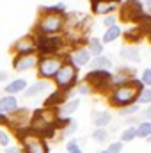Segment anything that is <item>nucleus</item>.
Wrapping results in <instances>:
<instances>
[{
  "instance_id": "42",
  "label": "nucleus",
  "mask_w": 151,
  "mask_h": 153,
  "mask_svg": "<svg viewBox=\"0 0 151 153\" xmlns=\"http://www.w3.org/2000/svg\"><path fill=\"white\" fill-rule=\"evenodd\" d=\"M7 119H9V116H2L0 114V126H7Z\"/></svg>"
},
{
  "instance_id": "36",
  "label": "nucleus",
  "mask_w": 151,
  "mask_h": 153,
  "mask_svg": "<svg viewBox=\"0 0 151 153\" xmlns=\"http://www.w3.org/2000/svg\"><path fill=\"white\" fill-rule=\"evenodd\" d=\"M117 22H119L117 14H109V16H103V18H101V23H103V27H105V29L117 25Z\"/></svg>"
},
{
  "instance_id": "31",
  "label": "nucleus",
  "mask_w": 151,
  "mask_h": 153,
  "mask_svg": "<svg viewBox=\"0 0 151 153\" xmlns=\"http://www.w3.org/2000/svg\"><path fill=\"white\" fill-rule=\"evenodd\" d=\"M141 105L139 103H133V105H128V107H123V109H119L117 112H119V116H123V117H133L135 114H139L141 112Z\"/></svg>"
},
{
  "instance_id": "20",
  "label": "nucleus",
  "mask_w": 151,
  "mask_h": 153,
  "mask_svg": "<svg viewBox=\"0 0 151 153\" xmlns=\"http://www.w3.org/2000/svg\"><path fill=\"white\" fill-rule=\"evenodd\" d=\"M119 55L126 62H141V50L135 45H124L119 50Z\"/></svg>"
},
{
  "instance_id": "1",
  "label": "nucleus",
  "mask_w": 151,
  "mask_h": 153,
  "mask_svg": "<svg viewBox=\"0 0 151 153\" xmlns=\"http://www.w3.org/2000/svg\"><path fill=\"white\" fill-rule=\"evenodd\" d=\"M141 89H142V84L135 76V78H132L126 84H121V85L112 87L110 93L107 94V103L110 107H114V109H117V111L123 109V107L133 105V103H137V96H139Z\"/></svg>"
},
{
  "instance_id": "40",
  "label": "nucleus",
  "mask_w": 151,
  "mask_h": 153,
  "mask_svg": "<svg viewBox=\"0 0 151 153\" xmlns=\"http://www.w3.org/2000/svg\"><path fill=\"white\" fill-rule=\"evenodd\" d=\"M2 82H9V75H7V71H4V70H0V84Z\"/></svg>"
},
{
  "instance_id": "6",
  "label": "nucleus",
  "mask_w": 151,
  "mask_h": 153,
  "mask_svg": "<svg viewBox=\"0 0 151 153\" xmlns=\"http://www.w3.org/2000/svg\"><path fill=\"white\" fill-rule=\"evenodd\" d=\"M85 84H89V87L93 89V93H100V94H109L112 89V71H101V70H89L87 75L84 78Z\"/></svg>"
},
{
  "instance_id": "39",
  "label": "nucleus",
  "mask_w": 151,
  "mask_h": 153,
  "mask_svg": "<svg viewBox=\"0 0 151 153\" xmlns=\"http://www.w3.org/2000/svg\"><path fill=\"white\" fill-rule=\"evenodd\" d=\"M4 153H23V150L20 148V146H7V148H4Z\"/></svg>"
},
{
  "instance_id": "45",
  "label": "nucleus",
  "mask_w": 151,
  "mask_h": 153,
  "mask_svg": "<svg viewBox=\"0 0 151 153\" xmlns=\"http://www.w3.org/2000/svg\"><path fill=\"white\" fill-rule=\"evenodd\" d=\"M62 2H64V0H62Z\"/></svg>"
},
{
  "instance_id": "17",
  "label": "nucleus",
  "mask_w": 151,
  "mask_h": 153,
  "mask_svg": "<svg viewBox=\"0 0 151 153\" xmlns=\"http://www.w3.org/2000/svg\"><path fill=\"white\" fill-rule=\"evenodd\" d=\"M27 87H29V82H27L25 78H21V76H16V78L5 82V85H4V94L18 96V94H21Z\"/></svg>"
},
{
  "instance_id": "18",
  "label": "nucleus",
  "mask_w": 151,
  "mask_h": 153,
  "mask_svg": "<svg viewBox=\"0 0 151 153\" xmlns=\"http://www.w3.org/2000/svg\"><path fill=\"white\" fill-rule=\"evenodd\" d=\"M78 107H80V98H70V100H66L59 109H55L57 111V116L59 117H71L73 112L78 111Z\"/></svg>"
},
{
  "instance_id": "10",
  "label": "nucleus",
  "mask_w": 151,
  "mask_h": 153,
  "mask_svg": "<svg viewBox=\"0 0 151 153\" xmlns=\"http://www.w3.org/2000/svg\"><path fill=\"white\" fill-rule=\"evenodd\" d=\"M30 111L29 109H20L18 112H14L13 116H9L7 119V128L11 130V134L14 132L16 135H21L25 132H29L30 128Z\"/></svg>"
},
{
  "instance_id": "25",
  "label": "nucleus",
  "mask_w": 151,
  "mask_h": 153,
  "mask_svg": "<svg viewBox=\"0 0 151 153\" xmlns=\"http://www.w3.org/2000/svg\"><path fill=\"white\" fill-rule=\"evenodd\" d=\"M85 48H87V52H89L93 57H98V55H103L105 45L101 43L100 38H89L85 41Z\"/></svg>"
},
{
  "instance_id": "19",
  "label": "nucleus",
  "mask_w": 151,
  "mask_h": 153,
  "mask_svg": "<svg viewBox=\"0 0 151 153\" xmlns=\"http://www.w3.org/2000/svg\"><path fill=\"white\" fill-rule=\"evenodd\" d=\"M123 38L126 39L128 45H135V46H137V45L144 39V30H142L141 25H133V27H130L128 30H123Z\"/></svg>"
},
{
  "instance_id": "8",
  "label": "nucleus",
  "mask_w": 151,
  "mask_h": 153,
  "mask_svg": "<svg viewBox=\"0 0 151 153\" xmlns=\"http://www.w3.org/2000/svg\"><path fill=\"white\" fill-rule=\"evenodd\" d=\"M144 14H146V11H144V4L141 0H124L117 11V18L121 22L133 23V25H139Z\"/></svg>"
},
{
  "instance_id": "35",
  "label": "nucleus",
  "mask_w": 151,
  "mask_h": 153,
  "mask_svg": "<svg viewBox=\"0 0 151 153\" xmlns=\"http://www.w3.org/2000/svg\"><path fill=\"white\" fill-rule=\"evenodd\" d=\"M75 91L78 93V94H80V96H85V94H91V93H93V89L89 87V84H85L84 80H80V82L76 84Z\"/></svg>"
},
{
  "instance_id": "24",
  "label": "nucleus",
  "mask_w": 151,
  "mask_h": 153,
  "mask_svg": "<svg viewBox=\"0 0 151 153\" xmlns=\"http://www.w3.org/2000/svg\"><path fill=\"white\" fill-rule=\"evenodd\" d=\"M119 38H123V29L119 27V23L117 25H114V27H109V29H105V32L101 34V43L103 45H109V43H114V41H117Z\"/></svg>"
},
{
  "instance_id": "21",
  "label": "nucleus",
  "mask_w": 151,
  "mask_h": 153,
  "mask_svg": "<svg viewBox=\"0 0 151 153\" xmlns=\"http://www.w3.org/2000/svg\"><path fill=\"white\" fill-rule=\"evenodd\" d=\"M112 59L107 57V55H98V57H93L91 59V64L89 68L91 70H101V71H112Z\"/></svg>"
},
{
  "instance_id": "22",
  "label": "nucleus",
  "mask_w": 151,
  "mask_h": 153,
  "mask_svg": "<svg viewBox=\"0 0 151 153\" xmlns=\"http://www.w3.org/2000/svg\"><path fill=\"white\" fill-rule=\"evenodd\" d=\"M112 123V114L109 111H94L93 112V125L94 128H107Z\"/></svg>"
},
{
  "instance_id": "2",
  "label": "nucleus",
  "mask_w": 151,
  "mask_h": 153,
  "mask_svg": "<svg viewBox=\"0 0 151 153\" xmlns=\"http://www.w3.org/2000/svg\"><path fill=\"white\" fill-rule=\"evenodd\" d=\"M68 29V14H52V13H41L32 27V32L38 36H62Z\"/></svg>"
},
{
  "instance_id": "43",
  "label": "nucleus",
  "mask_w": 151,
  "mask_h": 153,
  "mask_svg": "<svg viewBox=\"0 0 151 153\" xmlns=\"http://www.w3.org/2000/svg\"><path fill=\"white\" fill-rule=\"evenodd\" d=\"M146 143H150V144H151V137H148V139H146Z\"/></svg>"
},
{
  "instance_id": "7",
  "label": "nucleus",
  "mask_w": 151,
  "mask_h": 153,
  "mask_svg": "<svg viewBox=\"0 0 151 153\" xmlns=\"http://www.w3.org/2000/svg\"><path fill=\"white\" fill-rule=\"evenodd\" d=\"M64 55H46V57H39L38 66H36V75L38 80H48L52 82L55 73L59 71L61 64L64 62Z\"/></svg>"
},
{
  "instance_id": "4",
  "label": "nucleus",
  "mask_w": 151,
  "mask_h": 153,
  "mask_svg": "<svg viewBox=\"0 0 151 153\" xmlns=\"http://www.w3.org/2000/svg\"><path fill=\"white\" fill-rule=\"evenodd\" d=\"M36 53L39 57H46V55L68 57L70 48H68L64 36H38L36 38Z\"/></svg>"
},
{
  "instance_id": "13",
  "label": "nucleus",
  "mask_w": 151,
  "mask_h": 153,
  "mask_svg": "<svg viewBox=\"0 0 151 153\" xmlns=\"http://www.w3.org/2000/svg\"><path fill=\"white\" fill-rule=\"evenodd\" d=\"M38 53H30V55H13V61H11V66L16 73H23V71H30V70H36L38 66Z\"/></svg>"
},
{
  "instance_id": "33",
  "label": "nucleus",
  "mask_w": 151,
  "mask_h": 153,
  "mask_svg": "<svg viewBox=\"0 0 151 153\" xmlns=\"http://www.w3.org/2000/svg\"><path fill=\"white\" fill-rule=\"evenodd\" d=\"M66 153H84L82 144H80L76 139H70V141L66 143Z\"/></svg>"
},
{
  "instance_id": "41",
  "label": "nucleus",
  "mask_w": 151,
  "mask_h": 153,
  "mask_svg": "<svg viewBox=\"0 0 151 153\" xmlns=\"http://www.w3.org/2000/svg\"><path fill=\"white\" fill-rule=\"evenodd\" d=\"M142 4H144V11H146L148 14H151V0H144Z\"/></svg>"
},
{
  "instance_id": "9",
  "label": "nucleus",
  "mask_w": 151,
  "mask_h": 153,
  "mask_svg": "<svg viewBox=\"0 0 151 153\" xmlns=\"http://www.w3.org/2000/svg\"><path fill=\"white\" fill-rule=\"evenodd\" d=\"M18 141H20L18 146L23 150V153H50L48 141L32 132H25V134L18 135Z\"/></svg>"
},
{
  "instance_id": "27",
  "label": "nucleus",
  "mask_w": 151,
  "mask_h": 153,
  "mask_svg": "<svg viewBox=\"0 0 151 153\" xmlns=\"http://www.w3.org/2000/svg\"><path fill=\"white\" fill-rule=\"evenodd\" d=\"M135 130H137V139L146 141L148 137H151V121H139Z\"/></svg>"
},
{
  "instance_id": "28",
  "label": "nucleus",
  "mask_w": 151,
  "mask_h": 153,
  "mask_svg": "<svg viewBox=\"0 0 151 153\" xmlns=\"http://www.w3.org/2000/svg\"><path fill=\"white\" fill-rule=\"evenodd\" d=\"M109 137H110V134H109V130H107V128H94V130H93V134H91V139H93L94 143H98V144L107 143V141H109Z\"/></svg>"
},
{
  "instance_id": "30",
  "label": "nucleus",
  "mask_w": 151,
  "mask_h": 153,
  "mask_svg": "<svg viewBox=\"0 0 151 153\" xmlns=\"http://www.w3.org/2000/svg\"><path fill=\"white\" fill-rule=\"evenodd\" d=\"M137 103L142 107H148L151 105V87H142L141 91H139V96H137Z\"/></svg>"
},
{
  "instance_id": "34",
  "label": "nucleus",
  "mask_w": 151,
  "mask_h": 153,
  "mask_svg": "<svg viewBox=\"0 0 151 153\" xmlns=\"http://www.w3.org/2000/svg\"><path fill=\"white\" fill-rule=\"evenodd\" d=\"M142 84V87H151V68H144L141 76H137Z\"/></svg>"
},
{
  "instance_id": "23",
  "label": "nucleus",
  "mask_w": 151,
  "mask_h": 153,
  "mask_svg": "<svg viewBox=\"0 0 151 153\" xmlns=\"http://www.w3.org/2000/svg\"><path fill=\"white\" fill-rule=\"evenodd\" d=\"M132 78H135L133 76V70H130V68H121V70H117L115 73H112V85H121V84H126V82H130Z\"/></svg>"
},
{
  "instance_id": "3",
  "label": "nucleus",
  "mask_w": 151,
  "mask_h": 153,
  "mask_svg": "<svg viewBox=\"0 0 151 153\" xmlns=\"http://www.w3.org/2000/svg\"><path fill=\"white\" fill-rule=\"evenodd\" d=\"M57 121H59V116L55 109H44L41 107L38 111H34L30 116V128L29 132L36 134L43 139H50L55 132H57Z\"/></svg>"
},
{
  "instance_id": "37",
  "label": "nucleus",
  "mask_w": 151,
  "mask_h": 153,
  "mask_svg": "<svg viewBox=\"0 0 151 153\" xmlns=\"http://www.w3.org/2000/svg\"><path fill=\"white\" fill-rule=\"evenodd\" d=\"M105 150H107V153H121V152H123V143H121V141L110 143Z\"/></svg>"
},
{
  "instance_id": "38",
  "label": "nucleus",
  "mask_w": 151,
  "mask_h": 153,
  "mask_svg": "<svg viewBox=\"0 0 151 153\" xmlns=\"http://www.w3.org/2000/svg\"><path fill=\"white\" fill-rule=\"evenodd\" d=\"M141 117H139V121H151V105L148 107H144V109H141Z\"/></svg>"
},
{
  "instance_id": "12",
  "label": "nucleus",
  "mask_w": 151,
  "mask_h": 153,
  "mask_svg": "<svg viewBox=\"0 0 151 153\" xmlns=\"http://www.w3.org/2000/svg\"><path fill=\"white\" fill-rule=\"evenodd\" d=\"M11 52H13V55H30V53H36V36L34 34H25V36L18 38L11 45Z\"/></svg>"
},
{
  "instance_id": "5",
  "label": "nucleus",
  "mask_w": 151,
  "mask_h": 153,
  "mask_svg": "<svg viewBox=\"0 0 151 153\" xmlns=\"http://www.w3.org/2000/svg\"><path fill=\"white\" fill-rule=\"evenodd\" d=\"M78 82H80L78 70H76L68 59H64V62L61 64L59 71L53 76L52 84H53L55 89H59V91H73Z\"/></svg>"
},
{
  "instance_id": "16",
  "label": "nucleus",
  "mask_w": 151,
  "mask_h": 153,
  "mask_svg": "<svg viewBox=\"0 0 151 153\" xmlns=\"http://www.w3.org/2000/svg\"><path fill=\"white\" fill-rule=\"evenodd\" d=\"M21 109L18 96H11V94H2L0 96V114L2 116H13Z\"/></svg>"
},
{
  "instance_id": "29",
  "label": "nucleus",
  "mask_w": 151,
  "mask_h": 153,
  "mask_svg": "<svg viewBox=\"0 0 151 153\" xmlns=\"http://www.w3.org/2000/svg\"><path fill=\"white\" fill-rule=\"evenodd\" d=\"M137 139V130H135V126H126L123 132H121V135H119V141L124 144V143H132V141H135Z\"/></svg>"
},
{
  "instance_id": "26",
  "label": "nucleus",
  "mask_w": 151,
  "mask_h": 153,
  "mask_svg": "<svg viewBox=\"0 0 151 153\" xmlns=\"http://www.w3.org/2000/svg\"><path fill=\"white\" fill-rule=\"evenodd\" d=\"M41 13H52V14H68V7H66V2H57L53 5H48V7H41L39 9Z\"/></svg>"
},
{
  "instance_id": "11",
  "label": "nucleus",
  "mask_w": 151,
  "mask_h": 153,
  "mask_svg": "<svg viewBox=\"0 0 151 153\" xmlns=\"http://www.w3.org/2000/svg\"><path fill=\"white\" fill-rule=\"evenodd\" d=\"M91 13L94 16H109V14H117L119 5L123 0H91Z\"/></svg>"
},
{
  "instance_id": "15",
  "label": "nucleus",
  "mask_w": 151,
  "mask_h": 153,
  "mask_svg": "<svg viewBox=\"0 0 151 153\" xmlns=\"http://www.w3.org/2000/svg\"><path fill=\"white\" fill-rule=\"evenodd\" d=\"M50 87H52V82H48V80H38V82L30 84L21 93V96L25 100H34V98H39V96H48Z\"/></svg>"
},
{
  "instance_id": "32",
  "label": "nucleus",
  "mask_w": 151,
  "mask_h": 153,
  "mask_svg": "<svg viewBox=\"0 0 151 153\" xmlns=\"http://www.w3.org/2000/svg\"><path fill=\"white\" fill-rule=\"evenodd\" d=\"M0 146L2 148L11 146V130L7 126H0Z\"/></svg>"
},
{
  "instance_id": "44",
  "label": "nucleus",
  "mask_w": 151,
  "mask_h": 153,
  "mask_svg": "<svg viewBox=\"0 0 151 153\" xmlns=\"http://www.w3.org/2000/svg\"><path fill=\"white\" fill-rule=\"evenodd\" d=\"M98 153H107V150H101V152H98Z\"/></svg>"
},
{
  "instance_id": "46",
  "label": "nucleus",
  "mask_w": 151,
  "mask_h": 153,
  "mask_svg": "<svg viewBox=\"0 0 151 153\" xmlns=\"http://www.w3.org/2000/svg\"><path fill=\"white\" fill-rule=\"evenodd\" d=\"M89 2H91V0H89Z\"/></svg>"
},
{
  "instance_id": "14",
  "label": "nucleus",
  "mask_w": 151,
  "mask_h": 153,
  "mask_svg": "<svg viewBox=\"0 0 151 153\" xmlns=\"http://www.w3.org/2000/svg\"><path fill=\"white\" fill-rule=\"evenodd\" d=\"M66 59L75 66L76 70H84V68H89L93 55L87 52V48H85V46H80V48L71 50V52L68 53V57H66Z\"/></svg>"
}]
</instances>
